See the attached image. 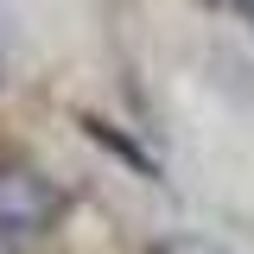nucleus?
Returning <instances> with one entry per match:
<instances>
[{
	"label": "nucleus",
	"instance_id": "f257e3e1",
	"mask_svg": "<svg viewBox=\"0 0 254 254\" xmlns=\"http://www.w3.org/2000/svg\"><path fill=\"white\" fill-rule=\"evenodd\" d=\"M58 216V190L32 165H0V235H45Z\"/></svg>",
	"mask_w": 254,
	"mask_h": 254
},
{
	"label": "nucleus",
	"instance_id": "f03ea898",
	"mask_svg": "<svg viewBox=\"0 0 254 254\" xmlns=\"http://www.w3.org/2000/svg\"><path fill=\"white\" fill-rule=\"evenodd\" d=\"M153 254H222L216 242H197V235H178V242H165V248H153Z\"/></svg>",
	"mask_w": 254,
	"mask_h": 254
},
{
	"label": "nucleus",
	"instance_id": "7ed1b4c3",
	"mask_svg": "<svg viewBox=\"0 0 254 254\" xmlns=\"http://www.w3.org/2000/svg\"><path fill=\"white\" fill-rule=\"evenodd\" d=\"M216 6H229V13H242V19L254 26V0H216Z\"/></svg>",
	"mask_w": 254,
	"mask_h": 254
}]
</instances>
